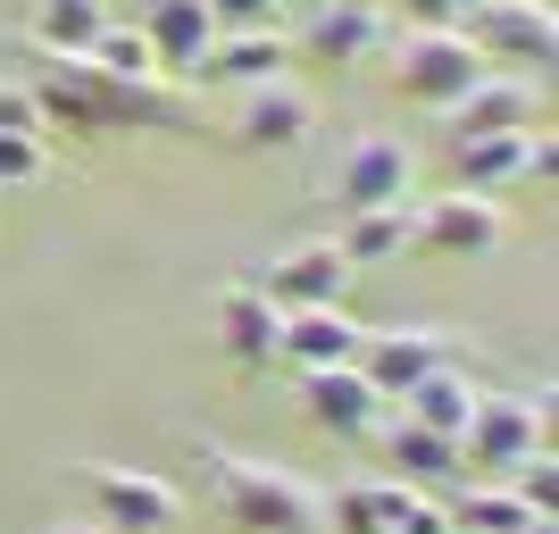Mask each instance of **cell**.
<instances>
[{
    "label": "cell",
    "instance_id": "obj_1",
    "mask_svg": "<svg viewBox=\"0 0 559 534\" xmlns=\"http://www.w3.org/2000/svg\"><path fill=\"white\" fill-rule=\"evenodd\" d=\"M201 467H210L217 501L242 534H318V493L276 460H242L226 442H201Z\"/></svg>",
    "mask_w": 559,
    "mask_h": 534
},
{
    "label": "cell",
    "instance_id": "obj_2",
    "mask_svg": "<svg viewBox=\"0 0 559 534\" xmlns=\"http://www.w3.org/2000/svg\"><path fill=\"white\" fill-rule=\"evenodd\" d=\"M485 50L467 43L460 25H418V34H409V43H401V68H393V84L409 100H418V109H435L443 117L451 100L467 93V84H485Z\"/></svg>",
    "mask_w": 559,
    "mask_h": 534
},
{
    "label": "cell",
    "instance_id": "obj_3",
    "mask_svg": "<svg viewBox=\"0 0 559 534\" xmlns=\"http://www.w3.org/2000/svg\"><path fill=\"white\" fill-rule=\"evenodd\" d=\"M467 43L485 50V68L501 59V68H551L559 59V17H551V0H476L460 25Z\"/></svg>",
    "mask_w": 559,
    "mask_h": 534
},
{
    "label": "cell",
    "instance_id": "obj_4",
    "mask_svg": "<svg viewBox=\"0 0 559 534\" xmlns=\"http://www.w3.org/2000/svg\"><path fill=\"white\" fill-rule=\"evenodd\" d=\"M526 451H551L543 442V393H476L467 410V435H460V460L467 467H492V476H510Z\"/></svg>",
    "mask_w": 559,
    "mask_h": 534
},
{
    "label": "cell",
    "instance_id": "obj_5",
    "mask_svg": "<svg viewBox=\"0 0 559 534\" xmlns=\"http://www.w3.org/2000/svg\"><path fill=\"white\" fill-rule=\"evenodd\" d=\"M84 493L100 510V534H167L176 526V485L151 476V467H109V460H84Z\"/></svg>",
    "mask_w": 559,
    "mask_h": 534
},
{
    "label": "cell",
    "instance_id": "obj_6",
    "mask_svg": "<svg viewBox=\"0 0 559 534\" xmlns=\"http://www.w3.org/2000/svg\"><path fill=\"white\" fill-rule=\"evenodd\" d=\"M451 359H467V351L451 343L443 325H384V334L359 343V376H368L384 401H401L409 384H426V376L451 368Z\"/></svg>",
    "mask_w": 559,
    "mask_h": 534
},
{
    "label": "cell",
    "instance_id": "obj_7",
    "mask_svg": "<svg viewBox=\"0 0 559 534\" xmlns=\"http://www.w3.org/2000/svg\"><path fill=\"white\" fill-rule=\"evenodd\" d=\"M409 192H418V151L393 134H359L343 151V167H334V201L343 210H393Z\"/></svg>",
    "mask_w": 559,
    "mask_h": 534
},
{
    "label": "cell",
    "instance_id": "obj_8",
    "mask_svg": "<svg viewBox=\"0 0 559 534\" xmlns=\"http://www.w3.org/2000/svg\"><path fill=\"white\" fill-rule=\"evenodd\" d=\"M543 167H551V142H543V126L451 142V176H460L451 192H485V201H492L501 185H526V176H543Z\"/></svg>",
    "mask_w": 559,
    "mask_h": 534
},
{
    "label": "cell",
    "instance_id": "obj_9",
    "mask_svg": "<svg viewBox=\"0 0 559 534\" xmlns=\"http://www.w3.org/2000/svg\"><path fill=\"white\" fill-rule=\"evenodd\" d=\"M259 293L276 309H343L350 293V259L334 251V234H309V242H293V251L259 276Z\"/></svg>",
    "mask_w": 559,
    "mask_h": 534
},
{
    "label": "cell",
    "instance_id": "obj_10",
    "mask_svg": "<svg viewBox=\"0 0 559 534\" xmlns=\"http://www.w3.org/2000/svg\"><path fill=\"white\" fill-rule=\"evenodd\" d=\"M418 242L443 259H485L510 242V217H501V201H485V192H443V201H426L418 210Z\"/></svg>",
    "mask_w": 559,
    "mask_h": 534
},
{
    "label": "cell",
    "instance_id": "obj_11",
    "mask_svg": "<svg viewBox=\"0 0 559 534\" xmlns=\"http://www.w3.org/2000/svg\"><path fill=\"white\" fill-rule=\"evenodd\" d=\"M301 410L326 426V435H376V426L393 418V401L359 376V359H350V368H309L301 376Z\"/></svg>",
    "mask_w": 559,
    "mask_h": 534
},
{
    "label": "cell",
    "instance_id": "obj_12",
    "mask_svg": "<svg viewBox=\"0 0 559 534\" xmlns=\"http://www.w3.org/2000/svg\"><path fill=\"white\" fill-rule=\"evenodd\" d=\"M368 343V325L350 309H284V334H276V359H293V376L309 368H350Z\"/></svg>",
    "mask_w": 559,
    "mask_h": 534
},
{
    "label": "cell",
    "instance_id": "obj_13",
    "mask_svg": "<svg viewBox=\"0 0 559 534\" xmlns=\"http://www.w3.org/2000/svg\"><path fill=\"white\" fill-rule=\"evenodd\" d=\"M276 334H284V309L259 293V276L217 293V343H226L234 368H267V359H276Z\"/></svg>",
    "mask_w": 559,
    "mask_h": 534
},
{
    "label": "cell",
    "instance_id": "obj_14",
    "mask_svg": "<svg viewBox=\"0 0 559 534\" xmlns=\"http://www.w3.org/2000/svg\"><path fill=\"white\" fill-rule=\"evenodd\" d=\"M142 43H151L159 75H192L210 59V43H217L210 0H151V9H142Z\"/></svg>",
    "mask_w": 559,
    "mask_h": 534
},
{
    "label": "cell",
    "instance_id": "obj_15",
    "mask_svg": "<svg viewBox=\"0 0 559 534\" xmlns=\"http://www.w3.org/2000/svg\"><path fill=\"white\" fill-rule=\"evenodd\" d=\"M309 126H318V100H309L293 75L251 84V93H242V117H234V134L259 142V151H293V142H309Z\"/></svg>",
    "mask_w": 559,
    "mask_h": 534
},
{
    "label": "cell",
    "instance_id": "obj_16",
    "mask_svg": "<svg viewBox=\"0 0 559 534\" xmlns=\"http://www.w3.org/2000/svg\"><path fill=\"white\" fill-rule=\"evenodd\" d=\"M443 126H451V142L518 134V126H535V93H526V75H485V84H467V93L443 109Z\"/></svg>",
    "mask_w": 559,
    "mask_h": 534
},
{
    "label": "cell",
    "instance_id": "obj_17",
    "mask_svg": "<svg viewBox=\"0 0 559 534\" xmlns=\"http://www.w3.org/2000/svg\"><path fill=\"white\" fill-rule=\"evenodd\" d=\"M393 43V25L376 0H318V17H309V50L326 59V68H359L368 50Z\"/></svg>",
    "mask_w": 559,
    "mask_h": 534
},
{
    "label": "cell",
    "instance_id": "obj_18",
    "mask_svg": "<svg viewBox=\"0 0 559 534\" xmlns=\"http://www.w3.org/2000/svg\"><path fill=\"white\" fill-rule=\"evenodd\" d=\"M293 68V43H284V25H267V34H217L210 59H201V84H234V93H251V84H276V75Z\"/></svg>",
    "mask_w": 559,
    "mask_h": 534
},
{
    "label": "cell",
    "instance_id": "obj_19",
    "mask_svg": "<svg viewBox=\"0 0 559 534\" xmlns=\"http://www.w3.org/2000/svg\"><path fill=\"white\" fill-rule=\"evenodd\" d=\"M334 251L350 259V276L359 268H384V259L418 251V201H393V210H350L343 234H334Z\"/></svg>",
    "mask_w": 559,
    "mask_h": 534
},
{
    "label": "cell",
    "instance_id": "obj_20",
    "mask_svg": "<svg viewBox=\"0 0 559 534\" xmlns=\"http://www.w3.org/2000/svg\"><path fill=\"white\" fill-rule=\"evenodd\" d=\"M476 393H485V384L467 376V359H451V368H435L426 384H409V393H401V418L426 426V435H451V442H460V435H467V410H476Z\"/></svg>",
    "mask_w": 559,
    "mask_h": 534
},
{
    "label": "cell",
    "instance_id": "obj_21",
    "mask_svg": "<svg viewBox=\"0 0 559 534\" xmlns=\"http://www.w3.org/2000/svg\"><path fill=\"white\" fill-rule=\"evenodd\" d=\"M384 435V460H393V476L401 485H443V476H460V442L451 435H426V426H409V418H384L376 426Z\"/></svg>",
    "mask_w": 559,
    "mask_h": 534
},
{
    "label": "cell",
    "instance_id": "obj_22",
    "mask_svg": "<svg viewBox=\"0 0 559 534\" xmlns=\"http://www.w3.org/2000/svg\"><path fill=\"white\" fill-rule=\"evenodd\" d=\"M109 25V0H34V43L43 59H84Z\"/></svg>",
    "mask_w": 559,
    "mask_h": 534
},
{
    "label": "cell",
    "instance_id": "obj_23",
    "mask_svg": "<svg viewBox=\"0 0 559 534\" xmlns=\"http://www.w3.org/2000/svg\"><path fill=\"white\" fill-rule=\"evenodd\" d=\"M84 68L100 75V84H117V93H151L159 84V59H151V43H142V25H100V43L84 50Z\"/></svg>",
    "mask_w": 559,
    "mask_h": 534
},
{
    "label": "cell",
    "instance_id": "obj_24",
    "mask_svg": "<svg viewBox=\"0 0 559 534\" xmlns=\"http://www.w3.org/2000/svg\"><path fill=\"white\" fill-rule=\"evenodd\" d=\"M443 510H451V534H526L535 526V510H526L510 485H467Z\"/></svg>",
    "mask_w": 559,
    "mask_h": 534
},
{
    "label": "cell",
    "instance_id": "obj_25",
    "mask_svg": "<svg viewBox=\"0 0 559 534\" xmlns=\"http://www.w3.org/2000/svg\"><path fill=\"white\" fill-rule=\"evenodd\" d=\"M510 493H518L535 518H551V501H559V460H551V451H526V460L510 467Z\"/></svg>",
    "mask_w": 559,
    "mask_h": 534
},
{
    "label": "cell",
    "instance_id": "obj_26",
    "mask_svg": "<svg viewBox=\"0 0 559 534\" xmlns=\"http://www.w3.org/2000/svg\"><path fill=\"white\" fill-rule=\"evenodd\" d=\"M43 167H50V142L43 134H0V192L43 185Z\"/></svg>",
    "mask_w": 559,
    "mask_h": 534
},
{
    "label": "cell",
    "instance_id": "obj_27",
    "mask_svg": "<svg viewBox=\"0 0 559 534\" xmlns=\"http://www.w3.org/2000/svg\"><path fill=\"white\" fill-rule=\"evenodd\" d=\"M217 34H267V25H284V0H210Z\"/></svg>",
    "mask_w": 559,
    "mask_h": 534
},
{
    "label": "cell",
    "instance_id": "obj_28",
    "mask_svg": "<svg viewBox=\"0 0 559 534\" xmlns=\"http://www.w3.org/2000/svg\"><path fill=\"white\" fill-rule=\"evenodd\" d=\"M0 134H43V109L25 84H0Z\"/></svg>",
    "mask_w": 559,
    "mask_h": 534
},
{
    "label": "cell",
    "instance_id": "obj_29",
    "mask_svg": "<svg viewBox=\"0 0 559 534\" xmlns=\"http://www.w3.org/2000/svg\"><path fill=\"white\" fill-rule=\"evenodd\" d=\"M401 17H418V25H467V9L476 0H393Z\"/></svg>",
    "mask_w": 559,
    "mask_h": 534
},
{
    "label": "cell",
    "instance_id": "obj_30",
    "mask_svg": "<svg viewBox=\"0 0 559 534\" xmlns=\"http://www.w3.org/2000/svg\"><path fill=\"white\" fill-rule=\"evenodd\" d=\"M401 534H451V510H443V501H435V493H426L418 510L401 518Z\"/></svg>",
    "mask_w": 559,
    "mask_h": 534
},
{
    "label": "cell",
    "instance_id": "obj_31",
    "mask_svg": "<svg viewBox=\"0 0 559 534\" xmlns=\"http://www.w3.org/2000/svg\"><path fill=\"white\" fill-rule=\"evenodd\" d=\"M526 534H559V526H551V518H535V526H526Z\"/></svg>",
    "mask_w": 559,
    "mask_h": 534
},
{
    "label": "cell",
    "instance_id": "obj_32",
    "mask_svg": "<svg viewBox=\"0 0 559 534\" xmlns=\"http://www.w3.org/2000/svg\"><path fill=\"white\" fill-rule=\"evenodd\" d=\"M50 534H100V526H50Z\"/></svg>",
    "mask_w": 559,
    "mask_h": 534
},
{
    "label": "cell",
    "instance_id": "obj_33",
    "mask_svg": "<svg viewBox=\"0 0 559 534\" xmlns=\"http://www.w3.org/2000/svg\"><path fill=\"white\" fill-rule=\"evenodd\" d=\"M284 9H293V0H284ZM301 9H318V0H301Z\"/></svg>",
    "mask_w": 559,
    "mask_h": 534
}]
</instances>
